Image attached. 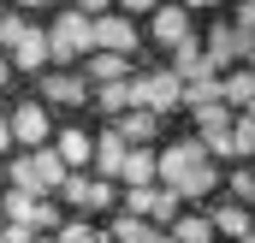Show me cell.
Returning <instances> with one entry per match:
<instances>
[{
	"label": "cell",
	"mask_w": 255,
	"mask_h": 243,
	"mask_svg": "<svg viewBox=\"0 0 255 243\" xmlns=\"http://www.w3.org/2000/svg\"><path fill=\"white\" fill-rule=\"evenodd\" d=\"M154 184H166L178 202H202V196H214V184H220V160L184 136V142H172V148H160L154 154Z\"/></svg>",
	"instance_id": "6da1fadb"
},
{
	"label": "cell",
	"mask_w": 255,
	"mask_h": 243,
	"mask_svg": "<svg viewBox=\"0 0 255 243\" xmlns=\"http://www.w3.org/2000/svg\"><path fill=\"white\" fill-rule=\"evenodd\" d=\"M130 107H148V113H178L184 107V83H178V71L172 65H142V71H130Z\"/></svg>",
	"instance_id": "7a4b0ae2"
},
{
	"label": "cell",
	"mask_w": 255,
	"mask_h": 243,
	"mask_svg": "<svg viewBox=\"0 0 255 243\" xmlns=\"http://www.w3.org/2000/svg\"><path fill=\"white\" fill-rule=\"evenodd\" d=\"M89 24H95V18L77 12V6H71V12H54V24H42V30H48V60L71 65L77 54H89Z\"/></svg>",
	"instance_id": "3957f363"
},
{
	"label": "cell",
	"mask_w": 255,
	"mask_h": 243,
	"mask_svg": "<svg viewBox=\"0 0 255 243\" xmlns=\"http://www.w3.org/2000/svg\"><path fill=\"white\" fill-rule=\"evenodd\" d=\"M142 48V24L125 12H95L89 24V54H136Z\"/></svg>",
	"instance_id": "277c9868"
},
{
	"label": "cell",
	"mask_w": 255,
	"mask_h": 243,
	"mask_svg": "<svg viewBox=\"0 0 255 243\" xmlns=\"http://www.w3.org/2000/svg\"><path fill=\"white\" fill-rule=\"evenodd\" d=\"M54 196H60L65 208H77V214H113V208H119L113 184H107V178H89V172H65Z\"/></svg>",
	"instance_id": "5b68a950"
},
{
	"label": "cell",
	"mask_w": 255,
	"mask_h": 243,
	"mask_svg": "<svg viewBox=\"0 0 255 243\" xmlns=\"http://www.w3.org/2000/svg\"><path fill=\"white\" fill-rule=\"evenodd\" d=\"M202 54H208V65H214V71H232V65H244L250 42H244V30H238V24H208Z\"/></svg>",
	"instance_id": "8992f818"
},
{
	"label": "cell",
	"mask_w": 255,
	"mask_h": 243,
	"mask_svg": "<svg viewBox=\"0 0 255 243\" xmlns=\"http://www.w3.org/2000/svg\"><path fill=\"white\" fill-rule=\"evenodd\" d=\"M125 136L113 130V124H101L95 130V148H89V166H95V178H107V184H119V166H125Z\"/></svg>",
	"instance_id": "52a82bcc"
},
{
	"label": "cell",
	"mask_w": 255,
	"mask_h": 243,
	"mask_svg": "<svg viewBox=\"0 0 255 243\" xmlns=\"http://www.w3.org/2000/svg\"><path fill=\"white\" fill-rule=\"evenodd\" d=\"M42 95H48L42 107H83V101H89V77L60 65V71H48V77H42Z\"/></svg>",
	"instance_id": "ba28073f"
},
{
	"label": "cell",
	"mask_w": 255,
	"mask_h": 243,
	"mask_svg": "<svg viewBox=\"0 0 255 243\" xmlns=\"http://www.w3.org/2000/svg\"><path fill=\"white\" fill-rule=\"evenodd\" d=\"M148 36H154L160 48H178L184 36H196V30H190V12H184V6H172V0H160V6L148 12Z\"/></svg>",
	"instance_id": "9c48e42d"
},
{
	"label": "cell",
	"mask_w": 255,
	"mask_h": 243,
	"mask_svg": "<svg viewBox=\"0 0 255 243\" xmlns=\"http://www.w3.org/2000/svg\"><path fill=\"white\" fill-rule=\"evenodd\" d=\"M119 136H125L130 148H154V136H160V113H148V107H125L119 119H107Z\"/></svg>",
	"instance_id": "30bf717a"
},
{
	"label": "cell",
	"mask_w": 255,
	"mask_h": 243,
	"mask_svg": "<svg viewBox=\"0 0 255 243\" xmlns=\"http://www.w3.org/2000/svg\"><path fill=\"white\" fill-rule=\"evenodd\" d=\"M12 119V142H24V148H48V107L42 101H24L18 113H6Z\"/></svg>",
	"instance_id": "8fae6325"
},
{
	"label": "cell",
	"mask_w": 255,
	"mask_h": 243,
	"mask_svg": "<svg viewBox=\"0 0 255 243\" xmlns=\"http://www.w3.org/2000/svg\"><path fill=\"white\" fill-rule=\"evenodd\" d=\"M6 60H12V71H48V30H42V24H30Z\"/></svg>",
	"instance_id": "7c38bea8"
},
{
	"label": "cell",
	"mask_w": 255,
	"mask_h": 243,
	"mask_svg": "<svg viewBox=\"0 0 255 243\" xmlns=\"http://www.w3.org/2000/svg\"><path fill=\"white\" fill-rule=\"evenodd\" d=\"M172 71H178V83H196V77H220L208 54H202V36H184L178 48H172Z\"/></svg>",
	"instance_id": "4fadbf2b"
},
{
	"label": "cell",
	"mask_w": 255,
	"mask_h": 243,
	"mask_svg": "<svg viewBox=\"0 0 255 243\" xmlns=\"http://www.w3.org/2000/svg\"><path fill=\"white\" fill-rule=\"evenodd\" d=\"M208 220H214V238H226V243H238V238L255 226V214L244 208V202H232V196H226L220 208H208Z\"/></svg>",
	"instance_id": "5bb4252c"
},
{
	"label": "cell",
	"mask_w": 255,
	"mask_h": 243,
	"mask_svg": "<svg viewBox=\"0 0 255 243\" xmlns=\"http://www.w3.org/2000/svg\"><path fill=\"white\" fill-rule=\"evenodd\" d=\"M89 148H95V136H89L83 124H65L60 136H54V154H60L71 172H89Z\"/></svg>",
	"instance_id": "9a60e30c"
},
{
	"label": "cell",
	"mask_w": 255,
	"mask_h": 243,
	"mask_svg": "<svg viewBox=\"0 0 255 243\" xmlns=\"http://www.w3.org/2000/svg\"><path fill=\"white\" fill-rule=\"evenodd\" d=\"M89 101H95L101 119H119V113L130 107V77L125 83H89Z\"/></svg>",
	"instance_id": "2e32d148"
},
{
	"label": "cell",
	"mask_w": 255,
	"mask_h": 243,
	"mask_svg": "<svg viewBox=\"0 0 255 243\" xmlns=\"http://www.w3.org/2000/svg\"><path fill=\"white\" fill-rule=\"evenodd\" d=\"M107 238H113V243H154V226L136 220V214H119V208H113V214H107Z\"/></svg>",
	"instance_id": "e0dca14e"
},
{
	"label": "cell",
	"mask_w": 255,
	"mask_h": 243,
	"mask_svg": "<svg viewBox=\"0 0 255 243\" xmlns=\"http://www.w3.org/2000/svg\"><path fill=\"white\" fill-rule=\"evenodd\" d=\"M166 238H172V243H220L208 214H178V220L166 226Z\"/></svg>",
	"instance_id": "ac0fdd59"
},
{
	"label": "cell",
	"mask_w": 255,
	"mask_h": 243,
	"mask_svg": "<svg viewBox=\"0 0 255 243\" xmlns=\"http://www.w3.org/2000/svg\"><path fill=\"white\" fill-rule=\"evenodd\" d=\"M89 83H125L130 77V54H89Z\"/></svg>",
	"instance_id": "d6986e66"
},
{
	"label": "cell",
	"mask_w": 255,
	"mask_h": 243,
	"mask_svg": "<svg viewBox=\"0 0 255 243\" xmlns=\"http://www.w3.org/2000/svg\"><path fill=\"white\" fill-rule=\"evenodd\" d=\"M250 95H255V77L244 71V65H232V71H220V101H226L232 113H238V107H244Z\"/></svg>",
	"instance_id": "ffe728a7"
},
{
	"label": "cell",
	"mask_w": 255,
	"mask_h": 243,
	"mask_svg": "<svg viewBox=\"0 0 255 243\" xmlns=\"http://www.w3.org/2000/svg\"><path fill=\"white\" fill-rule=\"evenodd\" d=\"M178 214H184V202H178L166 184H154V196H148V226H154V232H166Z\"/></svg>",
	"instance_id": "44dd1931"
},
{
	"label": "cell",
	"mask_w": 255,
	"mask_h": 243,
	"mask_svg": "<svg viewBox=\"0 0 255 243\" xmlns=\"http://www.w3.org/2000/svg\"><path fill=\"white\" fill-rule=\"evenodd\" d=\"M119 184H154V148H125Z\"/></svg>",
	"instance_id": "7402d4cb"
},
{
	"label": "cell",
	"mask_w": 255,
	"mask_h": 243,
	"mask_svg": "<svg viewBox=\"0 0 255 243\" xmlns=\"http://www.w3.org/2000/svg\"><path fill=\"white\" fill-rule=\"evenodd\" d=\"M220 178H226V190H232V202L250 208V196H255V166L250 160H232V172H220Z\"/></svg>",
	"instance_id": "603a6c76"
},
{
	"label": "cell",
	"mask_w": 255,
	"mask_h": 243,
	"mask_svg": "<svg viewBox=\"0 0 255 243\" xmlns=\"http://www.w3.org/2000/svg\"><path fill=\"white\" fill-rule=\"evenodd\" d=\"M54 243H101V232H95L89 214H77V220H60L54 226Z\"/></svg>",
	"instance_id": "cb8c5ba5"
},
{
	"label": "cell",
	"mask_w": 255,
	"mask_h": 243,
	"mask_svg": "<svg viewBox=\"0 0 255 243\" xmlns=\"http://www.w3.org/2000/svg\"><path fill=\"white\" fill-rule=\"evenodd\" d=\"M250 154H255V119L232 113V160H250Z\"/></svg>",
	"instance_id": "d4e9b609"
},
{
	"label": "cell",
	"mask_w": 255,
	"mask_h": 243,
	"mask_svg": "<svg viewBox=\"0 0 255 243\" xmlns=\"http://www.w3.org/2000/svg\"><path fill=\"white\" fill-rule=\"evenodd\" d=\"M30 208H36L30 190H12V184L0 190V220H24V226H30Z\"/></svg>",
	"instance_id": "484cf974"
},
{
	"label": "cell",
	"mask_w": 255,
	"mask_h": 243,
	"mask_svg": "<svg viewBox=\"0 0 255 243\" xmlns=\"http://www.w3.org/2000/svg\"><path fill=\"white\" fill-rule=\"evenodd\" d=\"M24 30H30V18H24V12H6V18H0V54H12Z\"/></svg>",
	"instance_id": "4316f807"
},
{
	"label": "cell",
	"mask_w": 255,
	"mask_h": 243,
	"mask_svg": "<svg viewBox=\"0 0 255 243\" xmlns=\"http://www.w3.org/2000/svg\"><path fill=\"white\" fill-rule=\"evenodd\" d=\"M238 30H244V42L255 48V0H238V18H232Z\"/></svg>",
	"instance_id": "83f0119b"
},
{
	"label": "cell",
	"mask_w": 255,
	"mask_h": 243,
	"mask_svg": "<svg viewBox=\"0 0 255 243\" xmlns=\"http://www.w3.org/2000/svg\"><path fill=\"white\" fill-rule=\"evenodd\" d=\"M30 238H36V232H30L24 220H6V226H0V243H30Z\"/></svg>",
	"instance_id": "f1b7e54d"
},
{
	"label": "cell",
	"mask_w": 255,
	"mask_h": 243,
	"mask_svg": "<svg viewBox=\"0 0 255 243\" xmlns=\"http://www.w3.org/2000/svg\"><path fill=\"white\" fill-rule=\"evenodd\" d=\"M113 6H119V12H125V18H148V12H154V6H160V0H113Z\"/></svg>",
	"instance_id": "f546056e"
},
{
	"label": "cell",
	"mask_w": 255,
	"mask_h": 243,
	"mask_svg": "<svg viewBox=\"0 0 255 243\" xmlns=\"http://www.w3.org/2000/svg\"><path fill=\"white\" fill-rule=\"evenodd\" d=\"M77 12H89V18H95V12H113V0H77Z\"/></svg>",
	"instance_id": "4dcf8cb0"
},
{
	"label": "cell",
	"mask_w": 255,
	"mask_h": 243,
	"mask_svg": "<svg viewBox=\"0 0 255 243\" xmlns=\"http://www.w3.org/2000/svg\"><path fill=\"white\" fill-rule=\"evenodd\" d=\"M0 154H12V119L0 113Z\"/></svg>",
	"instance_id": "1f68e13d"
},
{
	"label": "cell",
	"mask_w": 255,
	"mask_h": 243,
	"mask_svg": "<svg viewBox=\"0 0 255 243\" xmlns=\"http://www.w3.org/2000/svg\"><path fill=\"white\" fill-rule=\"evenodd\" d=\"M0 83H12V60L6 54H0Z\"/></svg>",
	"instance_id": "d6a6232c"
},
{
	"label": "cell",
	"mask_w": 255,
	"mask_h": 243,
	"mask_svg": "<svg viewBox=\"0 0 255 243\" xmlns=\"http://www.w3.org/2000/svg\"><path fill=\"white\" fill-rule=\"evenodd\" d=\"M178 6H184V12H196V6H220V0H178Z\"/></svg>",
	"instance_id": "836d02e7"
},
{
	"label": "cell",
	"mask_w": 255,
	"mask_h": 243,
	"mask_svg": "<svg viewBox=\"0 0 255 243\" xmlns=\"http://www.w3.org/2000/svg\"><path fill=\"white\" fill-rule=\"evenodd\" d=\"M244 71H250V77H255V48H250V54H244Z\"/></svg>",
	"instance_id": "e575fe53"
},
{
	"label": "cell",
	"mask_w": 255,
	"mask_h": 243,
	"mask_svg": "<svg viewBox=\"0 0 255 243\" xmlns=\"http://www.w3.org/2000/svg\"><path fill=\"white\" fill-rule=\"evenodd\" d=\"M24 6H65V0H24Z\"/></svg>",
	"instance_id": "d590c367"
},
{
	"label": "cell",
	"mask_w": 255,
	"mask_h": 243,
	"mask_svg": "<svg viewBox=\"0 0 255 243\" xmlns=\"http://www.w3.org/2000/svg\"><path fill=\"white\" fill-rule=\"evenodd\" d=\"M30 243H54V232H36V238H30Z\"/></svg>",
	"instance_id": "8d00e7d4"
},
{
	"label": "cell",
	"mask_w": 255,
	"mask_h": 243,
	"mask_svg": "<svg viewBox=\"0 0 255 243\" xmlns=\"http://www.w3.org/2000/svg\"><path fill=\"white\" fill-rule=\"evenodd\" d=\"M238 113H250V119H255V95H250V101H244V107H238Z\"/></svg>",
	"instance_id": "74e56055"
},
{
	"label": "cell",
	"mask_w": 255,
	"mask_h": 243,
	"mask_svg": "<svg viewBox=\"0 0 255 243\" xmlns=\"http://www.w3.org/2000/svg\"><path fill=\"white\" fill-rule=\"evenodd\" d=\"M0 190H6V154H0Z\"/></svg>",
	"instance_id": "f35d334b"
},
{
	"label": "cell",
	"mask_w": 255,
	"mask_h": 243,
	"mask_svg": "<svg viewBox=\"0 0 255 243\" xmlns=\"http://www.w3.org/2000/svg\"><path fill=\"white\" fill-rule=\"evenodd\" d=\"M238 243H255V226H250V232H244V238H238Z\"/></svg>",
	"instance_id": "ab89813d"
},
{
	"label": "cell",
	"mask_w": 255,
	"mask_h": 243,
	"mask_svg": "<svg viewBox=\"0 0 255 243\" xmlns=\"http://www.w3.org/2000/svg\"><path fill=\"white\" fill-rule=\"evenodd\" d=\"M154 243H172V238H166V232H154Z\"/></svg>",
	"instance_id": "60d3db41"
},
{
	"label": "cell",
	"mask_w": 255,
	"mask_h": 243,
	"mask_svg": "<svg viewBox=\"0 0 255 243\" xmlns=\"http://www.w3.org/2000/svg\"><path fill=\"white\" fill-rule=\"evenodd\" d=\"M250 214H255V196H250Z\"/></svg>",
	"instance_id": "b9f144b4"
}]
</instances>
